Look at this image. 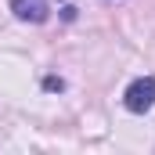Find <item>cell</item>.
<instances>
[{
	"instance_id": "1",
	"label": "cell",
	"mask_w": 155,
	"mask_h": 155,
	"mask_svg": "<svg viewBox=\"0 0 155 155\" xmlns=\"http://www.w3.org/2000/svg\"><path fill=\"white\" fill-rule=\"evenodd\" d=\"M123 105H126L130 112L144 116V112L155 105V76H141V79H134V83L126 87V94H123Z\"/></svg>"
},
{
	"instance_id": "2",
	"label": "cell",
	"mask_w": 155,
	"mask_h": 155,
	"mask_svg": "<svg viewBox=\"0 0 155 155\" xmlns=\"http://www.w3.org/2000/svg\"><path fill=\"white\" fill-rule=\"evenodd\" d=\"M11 11L22 22H43L51 7H47V0H11Z\"/></svg>"
}]
</instances>
